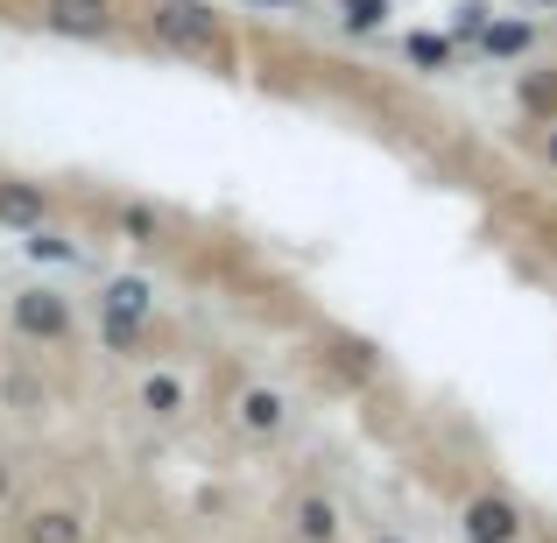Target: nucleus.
<instances>
[{"mask_svg": "<svg viewBox=\"0 0 557 543\" xmlns=\"http://www.w3.org/2000/svg\"><path fill=\"white\" fill-rule=\"evenodd\" d=\"M156 36L184 42V50H219V22L205 8H190V0H170V8H156Z\"/></svg>", "mask_w": 557, "mask_h": 543, "instance_id": "obj_1", "label": "nucleus"}, {"mask_svg": "<svg viewBox=\"0 0 557 543\" xmlns=\"http://www.w3.org/2000/svg\"><path fill=\"white\" fill-rule=\"evenodd\" d=\"M14 325L36 332V340H57V332L71 325V311H64V297H50V289H28V297H14Z\"/></svg>", "mask_w": 557, "mask_h": 543, "instance_id": "obj_2", "label": "nucleus"}, {"mask_svg": "<svg viewBox=\"0 0 557 543\" xmlns=\"http://www.w3.org/2000/svg\"><path fill=\"white\" fill-rule=\"evenodd\" d=\"M42 22L64 28V36H107V0H50Z\"/></svg>", "mask_w": 557, "mask_h": 543, "instance_id": "obj_3", "label": "nucleus"}, {"mask_svg": "<svg viewBox=\"0 0 557 543\" xmlns=\"http://www.w3.org/2000/svg\"><path fill=\"white\" fill-rule=\"evenodd\" d=\"M466 536H473V543H508V536H516V508L494 502V494L473 502V508H466Z\"/></svg>", "mask_w": 557, "mask_h": 543, "instance_id": "obj_4", "label": "nucleus"}, {"mask_svg": "<svg viewBox=\"0 0 557 543\" xmlns=\"http://www.w3.org/2000/svg\"><path fill=\"white\" fill-rule=\"evenodd\" d=\"M149 304H156V289L141 283V275H113V283H107V318L141 325V318H149Z\"/></svg>", "mask_w": 557, "mask_h": 543, "instance_id": "obj_5", "label": "nucleus"}, {"mask_svg": "<svg viewBox=\"0 0 557 543\" xmlns=\"http://www.w3.org/2000/svg\"><path fill=\"white\" fill-rule=\"evenodd\" d=\"M0 226H42V190L36 184H0Z\"/></svg>", "mask_w": 557, "mask_h": 543, "instance_id": "obj_6", "label": "nucleus"}, {"mask_svg": "<svg viewBox=\"0 0 557 543\" xmlns=\"http://www.w3.org/2000/svg\"><path fill=\"white\" fill-rule=\"evenodd\" d=\"M28 543H85V522L64 508H42V516H28Z\"/></svg>", "mask_w": 557, "mask_h": 543, "instance_id": "obj_7", "label": "nucleus"}, {"mask_svg": "<svg viewBox=\"0 0 557 543\" xmlns=\"http://www.w3.org/2000/svg\"><path fill=\"white\" fill-rule=\"evenodd\" d=\"M480 42H487V57H522L530 50V22H480Z\"/></svg>", "mask_w": 557, "mask_h": 543, "instance_id": "obj_8", "label": "nucleus"}, {"mask_svg": "<svg viewBox=\"0 0 557 543\" xmlns=\"http://www.w3.org/2000/svg\"><path fill=\"white\" fill-rule=\"evenodd\" d=\"M409 64L445 71V64H451V36H431V28H417V36H409Z\"/></svg>", "mask_w": 557, "mask_h": 543, "instance_id": "obj_9", "label": "nucleus"}, {"mask_svg": "<svg viewBox=\"0 0 557 543\" xmlns=\"http://www.w3.org/2000/svg\"><path fill=\"white\" fill-rule=\"evenodd\" d=\"M240 417H247V431H275V423H283V403H275L269 388H255V395L240 403Z\"/></svg>", "mask_w": 557, "mask_h": 543, "instance_id": "obj_10", "label": "nucleus"}, {"mask_svg": "<svg viewBox=\"0 0 557 543\" xmlns=\"http://www.w3.org/2000/svg\"><path fill=\"white\" fill-rule=\"evenodd\" d=\"M381 14H388V0H346L339 22L354 28V36H368V28H381Z\"/></svg>", "mask_w": 557, "mask_h": 543, "instance_id": "obj_11", "label": "nucleus"}, {"mask_svg": "<svg viewBox=\"0 0 557 543\" xmlns=\"http://www.w3.org/2000/svg\"><path fill=\"white\" fill-rule=\"evenodd\" d=\"M297 530L311 536V543H332V530H339V522H332L325 502H304V508H297Z\"/></svg>", "mask_w": 557, "mask_h": 543, "instance_id": "obj_12", "label": "nucleus"}, {"mask_svg": "<svg viewBox=\"0 0 557 543\" xmlns=\"http://www.w3.org/2000/svg\"><path fill=\"white\" fill-rule=\"evenodd\" d=\"M28 255H36V261H71V247H64V240H50L42 226H28Z\"/></svg>", "mask_w": 557, "mask_h": 543, "instance_id": "obj_13", "label": "nucleus"}, {"mask_svg": "<svg viewBox=\"0 0 557 543\" xmlns=\"http://www.w3.org/2000/svg\"><path fill=\"white\" fill-rule=\"evenodd\" d=\"M177 403H184V388H177L170 374H156V381H149V409H177Z\"/></svg>", "mask_w": 557, "mask_h": 543, "instance_id": "obj_14", "label": "nucleus"}, {"mask_svg": "<svg viewBox=\"0 0 557 543\" xmlns=\"http://www.w3.org/2000/svg\"><path fill=\"white\" fill-rule=\"evenodd\" d=\"M247 8H297V0H247Z\"/></svg>", "mask_w": 557, "mask_h": 543, "instance_id": "obj_15", "label": "nucleus"}, {"mask_svg": "<svg viewBox=\"0 0 557 543\" xmlns=\"http://www.w3.org/2000/svg\"><path fill=\"white\" fill-rule=\"evenodd\" d=\"M0 502H8V466H0Z\"/></svg>", "mask_w": 557, "mask_h": 543, "instance_id": "obj_16", "label": "nucleus"}, {"mask_svg": "<svg viewBox=\"0 0 557 543\" xmlns=\"http://www.w3.org/2000/svg\"><path fill=\"white\" fill-rule=\"evenodd\" d=\"M550 156H557V135H550Z\"/></svg>", "mask_w": 557, "mask_h": 543, "instance_id": "obj_17", "label": "nucleus"}, {"mask_svg": "<svg viewBox=\"0 0 557 543\" xmlns=\"http://www.w3.org/2000/svg\"><path fill=\"white\" fill-rule=\"evenodd\" d=\"M374 543H395V536H374Z\"/></svg>", "mask_w": 557, "mask_h": 543, "instance_id": "obj_18", "label": "nucleus"}, {"mask_svg": "<svg viewBox=\"0 0 557 543\" xmlns=\"http://www.w3.org/2000/svg\"><path fill=\"white\" fill-rule=\"evenodd\" d=\"M544 8H557V0H544Z\"/></svg>", "mask_w": 557, "mask_h": 543, "instance_id": "obj_19", "label": "nucleus"}]
</instances>
